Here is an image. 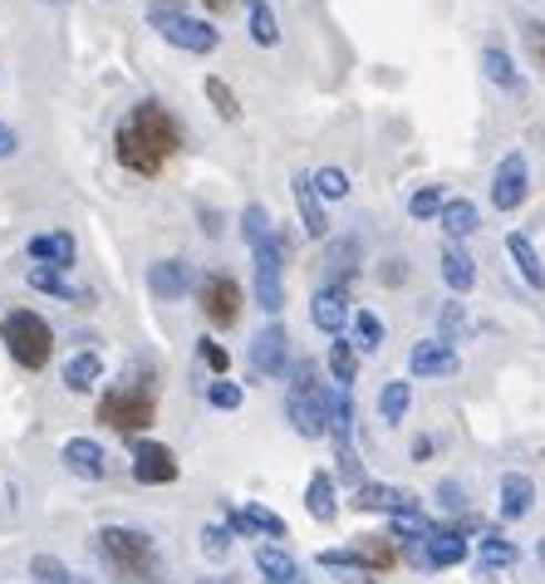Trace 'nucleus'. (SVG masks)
Wrapping results in <instances>:
<instances>
[{
    "label": "nucleus",
    "instance_id": "nucleus-1",
    "mask_svg": "<svg viewBox=\"0 0 545 584\" xmlns=\"http://www.w3.org/2000/svg\"><path fill=\"white\" fill-rule=\"evenodd\" d=\"M177 147H182V129L157 99L133 103L128 119H123L119 133H113V153H119V163L128 172H138V177H157V172L173 163Z\"/></svg>",
    "mask_w": 545,
    "mask_h": 584
},
{
    "label": "nucleus",
    "instance_id": "nucleus-2",
    "mask_svg": "<svg viewBox=\"0 0 545 584\" xmlns=\"http://www.w3.org/2000/svg\"><path fill=\"white\" fill-rule=\"evenodd\" d=\"M99 550H104V560L123 584H157V550L143 531L104 525V531H99Z\"/></svg>",
    "mask_w": 545,
    "mask_h": 584
},
{
    "label": "nucleus",
    "instance_id": "nucleus-3",
    "mask_svg": "<svg viewBox=\"0 0 545 584\" xmlns=\"http://www.w3.org/2000/svg\"><path fill=\"white\" fill-rule=\"evenodd\" d=\"M99 418H104L109 428H119L123 438H128V432H143L147 422H157V383L153 378H128V383H119L113 393H104Z\"/></svg>",
    "mask_w": 545,
    "mask_h": 584
},
{
    "label": "nucleus",
    "instance_id": "nucleus-4",
    "mask_svg": "<svg viewBox=\"0 0 545 584\" xmlns=\"http://www.w3.org/2000/svg\"><path fill=\"white\" fill-rule=\"evenodd\" d=\"M0 339H6L10 359H16L20 369H44L54 354V335L35 309H10V315L0 319Z\"/></svg>",
    "mask_w": 545,
    "mask_h": 584
},
{
    "label": "nucleus",
    "instance_id": "nucleus-5",
    "mask_svg": "<svg viewBox=\"0 0 545 584\" xmlns=\"http://www.w3.org/2000/svg\"><path fill=\"white\" fill-rule=\"evenodd\" d=\"M153 30L163 34L167 44H177V50H187V54H212L222 44V30L212 25V20H202V16H192V10H182V6H153Z\"/></svg>",
    "mask_w": 545,
    "mask_h": 584
},
{
    "label": "nucleus",
    "instance_id": "nucleus-6",
    "mask_svg": "<svg viewBox=\"0 0 545 584\" xmlns=\"http://www.w3.org/2000/svg\"><path fill=\"white\" fill-rule=\"evenodd\" d=\"M256 256V300L266 315H280L286 305V290H280V260H286V236H266L251 246Z\"/></svg>",
    "mask_w": 545,
    "mask_h": 584
},
{
    "label": "nucleus",
    "instance_id": "nucleus-7",
    "mask_svg": "<svg viewBox=\"0 0 545 584\" xmlns=\"http://www.w3.org/2000/svg\"><path fill=\"white\" fill-rule=\"evenodd\" d=\"M531 192V167L521 153H506L502 163H496V177H492V206L496 212H516L521 202H526Z\"/></svg>",
    "mask_w": 545,
    "mask_h": 584
},
{
    "label": "nucleus",
    "instance_id": "nucleus-8",
    "mask_svg": "<svg viewBox=\"0 0 545 584\" xmlns=\"http://www.w3.org/2000/svg\"><path fill=\"white\" fill-rule=\"evenodd\" d=\"M197 295H202V309H207L212 325H222V329L236 325V315H241V285L232 275H202Z\"/></svg>",
    "mask_w": 545,
    "mask_h": 584
},
{
    "label": "nucleus",
    "instance_id": "nucleus-9",
    "mask_svg": "<svg viewBox=\"0 0 545 584\" xmlns=\"http://www.w3.org/2000/svg\"><path fill=\"white\" fill-rule=\"evenodd\" d=\"M133 477L143 486H167V481H177V457L163 442H138L133 447Z\"/></svg>",
    "mask_w": 545,
    "mask_h": 584
},
{
    "label": "nucleus",
    "instance_id": "nucleus-10",
    "mask_svg": "<svg viewBox=\"0 0 545 584\" xmlns=\"http://www.w3.org/2000/svg\"><path fill=\"white\" fill-rule=\"evenodd\" d=\"M359 260H363L359 236H335V240H325V285L345 290V285L359 275Z\"/></svg>",
    "mask_w": 545,
    "mask_h": 584
},
{
    "label": "nucleus",
    "instance_id": "nucleus-11",
    "mask_svg": "<svg viewBox=\"0 0 545 584\" xmlns=\"http://www.w3.org/2000/svg\"><path fill=\"white\" fill-rule=\"evenodd\" d=\"M354 506H359V511H389V515H403V511H418V496H413L408 486L359 481V486H354Z\"/></svg>",
    "mask_w": 545,
    "mask_h": 584
},
{
    "label": "nucleus",
    "instance_id": "nucleus-12",
    "mask_svg": "<svg viewBox=\"0 0 545 584\" xmlns=\"http://www.w3.org/2000/svg\"><path fill=\"white\" fill-rule=\"evenodd\" d=\"M408 369H413V378H452L457 373V349L442 339H423L408 354Z\"/></svg>",
    "mask_w": 545,
    "mask_h": 584
},
{
    "label": "nucleus",
    "instance_id": "nucleus-13",
    "mask_svg": "<svg viewBox=\"0 0 545 584\" xmlns=\"http://www.w3.org/2000/svg\"><path fill=\"white\" fill-rule=\"evenodd\" d=\"M290 335L280 325H266L260 335L251 339V369H260V373H270V378H280L286 373V359H290V344H286Z\"/></svg>",
    "mask_w": 545,
    "mask_h": 584
},
{
    "label": "nucleus",
    "instance_id": "nucleus-14",
    "mask_svg": "<svg viewBox=\"0 0 545 584\" xmlns=\"http://www.w3.org/2000/svg\"><path fill=\"white\" fill-rule=\"evenodd\" d=\"M147 290H153V300H187V290H192V266L187 260H157L153 270H147Z\"/></svg>",
    "mask_w": 545,
    "mask_h": 584
},
{
    "label": "nucleus",
    "instance_id": "nucleus-15",
    "mask_svg": "<svg viewBox=\"0 0 545 584\" xmlns=\"http://www.w3.org/2000/svg\"><path fill=\"white\" fill-rule=\"evenodd\" d=\"M60 457H64V467H70L79 481H104L109 477V457H104V447H99L94 438H70Z\"/></svg>",
    "mask_w": 545,
    "mask_h": 584
},
{
    "label": "nucleus",
    "instance_id": "nucleus-16",
    "mask_svg": "<svg viewBox=\"0 0 545 584\" xmlns=\"http://www.w3.org/2000/svg\"><path fill=\"white\" fill-rule=\"evenodd\" d=\"M320 388V383H315ZM315 388H305V393H290V403H286V412H290V422H295V432L300 438H325L329 432V422H325V408H320V393Z\"/></svg>",
    "mask_w": 545,
    "mask_h": 584
},
{
    "label": "nucleus",
    "instance_id": "nucleus-17",
    "mask_svg": "<svg viewBox=\"0 0 545 584\" xmlns=\"http://www.w3.org/2000/svg\"><path fill=\"white\" fill-rule=\"evenodd\" d=\"M310 319L315 329H325V335H339V329L349 325V309H345V290H335V285H320L310 300Z\"/></svg>",
    "mask_w": 545,
    "mask_h": 584
},
{
    "label": "nucleus",
    "instance_id": "nucleus-18",
    "mask_svg": "<svg viewBox=\"0 0 545 584\" xmlns=\"http://www.w3.org/2000/svg\"><path fill=\"white\" fill-rule=\"evenodd\" d=\"M320 393V408H325V422H329V438H339V447H349V432H354V408L339 388H315Z\"/></svg>",
    "mask_w": 545,
    "mask_h": 584
},
{
    "label": "nucleus",
    "instance_id": "nucleus-19",
    "mask_svg": "<svg viewBox=\"0 0 545 584\" xmlns=\"http://www.w3.org/2000/svg\"><path fill=\"white\" fill-rule=\"evenodd\" d=\"M226 521H232V531H241V535H290L286 521L266 506H232Z\"/></svg>",
    "mask_w": 545,
    "mask_h": 584
},
{
    "label": "nucleus",
    "instance_id": "nucleus-20",
    "mask_svg": "<svg viewBox=\"0 0 545 584\" xmlns=\"http://www.w3.org/2000/svg\"><path fill=\"white\" fill-rule=\"evenodd\" d=\"M30 260L40 266H54V270H70L74 266V236L70 232H44L30 240Z\"/></svg>",
    "mask_w": 545,
    "mask_h": 584
},
{
    "label": "nucleus",
    "instance_id": "nucleus-21",
    "mask_svg": "<svg viewBox=\"0 0 545 584\" xmlns=\"http://www.w3.org/2000/svg\"><path fill=\"white\" fill-rule=\"evenodd\" d=\"M531 506H536V481L521 472H506L502 477V515L506 521H521V515H531Z\"/></svg>",
    "mask_w": 545,
    "mask_h": 584
},
{
    "label": "nucleus",
    "instance_id": "nucleus-22",
    "mask_svg": "<svg viewBox=\"0 0 545 584\" xmlns=\"http://www.w3.org/2000/svg\"><path fill=\"white\" fill-rule=\"evenodd\" d=\"M506 256L516 260V270H521V280L531 285V290H545V266H541V256H536V246H531V236H521V232H511L506 236Z\"/></svg>",
    "mask_w": 545,
    "mask_h": 584
},
{
    "label": "nucleus",
    "instance_id": "nucleus-23",
    "mask_svg": "<svg viewBox=\"0 0 545 584\" xmlns=\"http://www.w3.org/2000/svg\"><path fill=\"white\" fill-rule=\"evenodd\" d=\"M104 378V359H99L94 349H79L70 363H64V388L70 393H89V388Z\"/></svg>",
    "mask_w": 545,
    "mask_h": 584
},
{
    "label": "nucleus",
    "instance_id": "nucleus-24",
    "mask_svg": "<svg viewBox=\"0 0 545 584\" xmlns=\"http://www.w3.org/2000/svg\"><path fill=\"white\" fill-rule=\"evenodd\" d=\"M359 555V565L369 570V575H383V570H393L399 565V550H393L389 535H363L359 545H349Z\"/></svg>",
    "mask_w": 545,
    "mask_h": 584
},
{
    "label": "nucleus",
    "instance_id": "nucleus-25",
    "mask_svg": "<svg viewBox=\"0 0 545 584\" xmlns=\"http://www.w3.org/2000/svg\"><path fill=\"white\" fill-rule=\"evenodd\" d=\"M290 187H295V202H300V216H305V232H310L315 240H325V206H320V192H315V182L310 177H305V172H300V177H295L290 182Z\"/></svg>",
    "mask_w": 545,
    "mask_h": 584
},
{
    "label": "nucleus",
    "instance_id": "nucleus-26",
    "mask_svg": "<svg viewBox=\"0 0 545 584\" xmlns=\"http://www.w3.org/2000/svg\"><path fill=\"white\" fill-rule=\"evenodd\" d=\"M305 511L315 515V521H335L339 515V501H335V477L329 472H315L310 477V486H305Z\"/></svg>",
    "mask_w": 545,
    "mask_h": 584
},
{
    "label": "nucleus",
    "instance_id": "nucleus-27",
    "mask_svg": "<svg viewBox=\"0 0 545 584\" xmlns=\"http://www.w3.org/2000/svg\"><path fill=\"white\" fill-rule=\"evenodd\" d=\"M423 560H428V570H452V565H462V560H467V541H462V535H452V531H438L433 541L423 545Z\"/></svg>",
    "mask_w": 545,
    "mask_h": 584
},
{
    "label": "nucleus",
    "instance_id": "nucleus-28",
    "mask_svg": "<svg viewBox=\"0 0 545 584\" xmlns=\"http://www.w3.org/2000/svg\"><path fill=\"white\" fill-rule=\"evenodd\" d=\"M438 266H442V280H448L457 295H467V290H472L476 266H472V256H467L462 246H442V260H438Z\"/></svg>",
    "mask_w": 545,
    "mask_h": 584
},
{
    "label": "nucleus",
    "instance_id": "nucleus-29",
    "mask_svg": "<svg viewBox=\"0 0 545 584\" xmlns=\"http://www.w3.org/2000/svg\"><path fill=\"white\" fill-rule=\"evenodd\" d=\"M30 285H35V290H44V295H54V300H70V305H89V300H94L89 290H74V285L64 280V275L54 270V266H35V270H30Z\"/></svg>",
    "mask_w": 545,
    "mask_h": 584
},
{
    "label": "nucleus",
    "instance_id": "nucleus-30",
    "mask_svg": "<svg viewBox=\"0 0 545 584\" xmlns=\"http://www.w3.org/2000/svg\"><path fill=\"white\" fill-rule=\"evenodd\" d=\"M521 560V550L502 541V535H482V550H476V570L482 575H496V570H511Z\"/></svg>",
    "mask_w": 545,
    "mask_h": 584
},
{
    "label": "nucleus",
    "instance_id": "nucleus-31",
    "mask_svg": "<svg viewBox=\"0 0 545 584\" xmlns=\"http://www.w3.org/2000/svg\"><path fill=\"white\" fill-rule=\"evenodd\" d=\"M246 30H251V40H256V44H266V50H276V44H280L276 10H270L266 0H246Z\"/></svg>",
    "mask_w": 545,
    "mask_h": 584
},
{
    "label": "nucleus",
    "instance_id": "nucleus-32",
    "mask_svg": "<svg viewBox=\"0 0 545 584\" xmlns=\"http://www.w3.org/2000/svg\"><path fill=\"white\" fill-rule=\"evenodd\" d=\"M256 565L266 570V584H300V565H295V560L280 545L256 550Z\"/></svg>",
    "mask_w": 545,
    "mask_h": 584
},
{
    "label": "nucleus",
    "instance_id": "nucleus-33",
    "mask_svg": "<svg viewBox=\"0 0 545 584\" xmlns=\"http://www.w3.org/2000/svg\"><path fill=\"white\" fill-rule=\"evenodd\" d=\"M438 222H442V232H448L452 240L472 236L476 226H482V222H476V206H472L467 197H452L448 206H442V216H438Z\"/></svg>",
    "mask_w": 545,
    "mask_h": 584
},
{
    "label": "nucleus",
    "instance_id": "nucleus-34",
    "mask_svg": "<svg viewBox=\"0 0 545 584\" xmlns=\"http://www.w3.org/2000/svg\"><path fill=\"white\" fill-rule=\"evenodd\" d=\"M389 535L393 541H403V545H428L438 535V525L428 521V515H418V511H403V515H393Z\"/></svg>",
    "mask_w": 545,
    "mask_h": 584
},
{
    "label": "nucleus",
    "instance_id": "nucleus-35",
    "mask_svg": "<svg viewBox=\"0 0 545 584\" xmlns=\"http://www.w3.org/2000/svg\"><path fill=\"white\" fill-rule=\"evenodd\" d=\"M482 69H486V79H492L496 89H506V94H521V74H516V64H511V54L506 50H482Z\"/></svg>",
    "mask_w": 545,
    "mask_h": 584
},
{
    "label": "nucleus",
    "instance_id": "nucleus-36",
    "mask_svg": "<svg viewBox=\"0 0 545 584\" xmlns=\"http://www.w3.org/2000/svg\"><path fill=\"white\" fill-rule=\"evenodd\" d=\"M349 344H354L359 354H379V344H383V319L373 315V309H359L354 319H349Z\"/></svg>",
    "mask_w": 545,
    "mask_h": 584
},
{
    "label": "nucleus",
    "instance_id": "nucleus-37",
    "mask_svg": "<svg viewBox=\"0 0 545 584\" xmlns=\"http://www.w3.org/2000/svg\"><path fill=\"white\" fill-rule=\"evenodd\" d=\"M329 373H335L339 388H349L359 378V349L349 339H335L329 344Z\"/></svg>",
    "mask_w": 545,
    "mask_h": 584
},
{
    "label": "nucleus",
    "instance_id": "nucleus-38",
    "mask_svg": "<svg viewBox=\"0 0 545 584\" xmlns=\"http://www.w3.org/2000/svg\"><path fill=\"white\" fill-rule=\"evenodd\" d=\"M408 403H413V388H408L403 378H393V383H383V393H379V412H383V422H403Z\"/></svg>",
    "mask_w": 545,
    "mask_h": 584
},
{
    "label": "nucleus",
    "instance_id": "nucleus-39",
    "mask_svg": "<svg viewBox=\"0 0 545 584\" xmlns=\"http://www.w3.org/2000/svg\"><path fill=\"white\" fill-rule=\"evenodd\" d=\"M202 89H207L212 109H217V113H222L226 123H236V119H241V103H236V89L226 84V79H217V74H207V84H202Z\"/></svg>",
    "mask_w": 545,
    "mask_h": 584
},
{
    "label": "nucleus",
    "instance_id": "nucleus-40",
    "mask_svg": "<svg viewBox=\"0 0 545 584\" xmlns=\"http://www.w3.org/2000/svg\"><path fill=\"white\" fill-rule=\"evenodd\" d=\"M30 575H35V584H89V580L70 575V565H64V560H54V555H35V560H30Z\"/></svg>",
    "mask_w": 545,
    "mask_h": 584
},
{
    "label": "nucleus",
    "instance_id": "nucleus-41",
    "mask_svg": "<svg viewBox=\"0 0 545 584\" xmlns=\"http://www.w3.org/2000/svg\"><path fill=\"white\" fill-rule=\"evenodd\" d=\"M310 182H315V192H320L325 202H339V197H349V177H345V172H339V167H320Z\"/></svg>",
    "mask_w": 545,
    "mask_h": 584
},
{
    "label": "nucleus",
    "instance_id": "nucleus-42",
    "mask_svg": "<svg viewBox=\"0 0 545 584\" xmlns=\"http://www.w3.org/2000/svg\"><path fill=\"white\" fill-rule=\"evenodd\" d=\"M241 232H246V246H256V240H266V236H276L270 232V212L260 202L246 206V216H241Z\"/></svg>",
    "mask_w": 545,
    "mask_h": 584
},
{
    "label": "nucleus",
    "instance_id": "nucleus-43",
    "mask_svg": "<svg viewBox=\"0 0 545 584\" xmlns=\"http://www.w3.org/2000/svg\"><path fill=\"white\" fill-rule=\"evenodd\" d=\"M442 187H423V192H413V202H408V212L418 216V222H428V216H442Z\"/></svg>",
    "mask_w": 545,
    "mask_h": 584
},
{
    "label": "nucleus",
    "instance_id": "nucleus-44",
    "mask_svg": "<svg viewBox=\"0 0 545 584\" xmlns=\"http://www.w3.org/2000/svg\"><path fill=\"white\" fill-rule=\"evenodd\" d=\"M202 550H207L212 560H222L226 550H232V525H207V531H202Z\"/></svg>",
    "mask_w": 545,
    "mask_h": 584
},
{
    "label": "nucleus",
    "instance_id": "nucleus-45",
    "mask_svg": "<svg viewBox=\"0 0 545 584\" xmlns=\"http://www.w3.org/2000/svg\"><path fill=\"white\" fill-rule=\"evenodd\" d=\"M438 339H442V344L462 339V305H448V309L438 315Z\"/></svg>",
    "mask_w": 545,
    "mask_h": 584
},
{
    "label": "nucleus",
    "instance_id": "nucleus-46",
    "mask_svg": "<svg viewBox=\"0 0 545 584\" xmlns=\"http://www.w3.org/2000/svg\"><path fill=\"white\" fill-rule=\"evenodd\" d=\"M207 398H212V408H241V388H236V383H226V378H222V383H212V388H207Z\"/></svg>",
    "mask_w": 545,
    "mask_h": 584
},
{
    "label": "nucleus",
    "instance_id": "nucleus-47",
    "mask_svg": "<svg viewBox=\"0 0 545 584\" xmlns=\"http://www.w3.org/2000/svg\"><path fill=\"white\" fill-rule=\"evenodd\" d=\"M320 570H363L354 550H320Z\"/></svg>",
    "mask_w": 545,
    "mask_h": 584
},
{
    "label": "nucleus",
    "instance_id": "nucleus-48",
    "mask_svg": "<svg viewBox=\"0 0 545 584\" xmlns=\"http://www.w3.org/2000/svg\"><path fill=\"white\" fill-rule=\"evenodd\" d=\"M197 354H202V363H212V369H217V373H226V369H232V359H226V349H222L217 339H202V344H197Z\"/></svg>",
    "mask_w": 545,
    "mask_h": 584
},
{
    "label": "nucleus",
    "instance_id": "nucleus-49",
    "mask_svg": "<svg viewBox=\"0 0 545 584\" xmlns=\"http://www.w3.org/2000/svg\"><path fill=\"white\" fill-rule=\"evenodd\" d=\"M526 50L536 54V64L545 69V20H526Z\"/></svg>",
    "mask_w": 545,
    "mask_h": 584
},
{
    "label": "nucleus",
    "instance_id": "nucleus-50",
    "mask_svg": "<svg viewBox=\"0 0 545 584\" xmlns=\"http://www.w3.org/2000/svg\"><path fill=\"white\" fill-rule=\"evenodd\" d=\"M16 147H20L16 129H6V123H0V157H16Z\"/></svg>",
    "mask_w": 545,
    "mask_h": 584
},
{
    "label": "nucleus",
    "instance_id": "nucleus-51",
    "mask_svg": "<svg viewBox=\"0 0 545 584\" xmlns=\"http://www.w3.org/2000/svg\"><path fill=\"white\" fill-rule=\"evenodd\" d=\"M438 501H448V511H462V491L452 486V481L448 486H438Z\"/></svg>",
    "mask_w": 545,
    "mask_h": 584
},
{
    "label": "nucleus",
    "instance_id": "nucleus-52",
    "mask_svg": "<svg viewBox=\"0 0 545 584\" xmlns=\"http://www.w3.org/2000/svg\"><path fill=\"white\" fill-rule=\"evenodd\" d=\"M428 457H433V442L418 438V442H413V462H428Z\"/></svg>",
    "mask_w": 545,
    "mask_h": 584
},
{
    "label": "nucleus",
    "instance_id": "nucleus-53",
    "mask_svg": "<svg viewBox=\"0 0 545 584\" xmlns=\"http://www.w3.org/2000/svg\"><path fill=\"white\" fill-rule=\"evenodd\" d=\"M536 555H541V565H545V535H541V545H536Z\"/></svg>",
    "mask_w": 545,
    "mask_h": 584
},
{
    "label": "nucleus",
    "instance_id": "nucleus-54",
    "mask_svg": "<svg viewBox=\"0 0 545 584\" xmlns=\"http://www.w3.org/2000/svg\"><path fill=\"white\" fill-rule=\"evenodd\" d=\"M207 6H212V10H222V6H226V0H207Z\"/></svg>",
    "mask_w": 545,
    "mask_h": 584
},
{
    "label": "nucleus",
    "instance_id": "nucleus-55",
    "mask_svg": "<svg viewBox=\"0 0 545 584\" xmlns=\"http://www.w3.org/2000/svg\"><path fill=\"white\" fill-rule=\"evenodd\" d=\"M44 6H64V0H44Z\"/></svg>",
    "mask_w": 545,
    "mask_h": 584
}]
</instances>
